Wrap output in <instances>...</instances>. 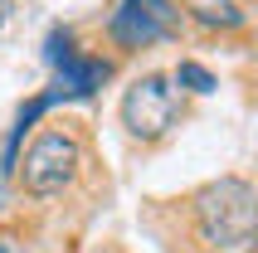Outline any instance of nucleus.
Masks as SVG:
<instances>
[{"instance_id": "9d476101", "label": "nucleus", "mask_w": 258, "mask_h": 253, "mask_svg": "<svg viewBox=\"0 0 258 253\" xmlns=\"http://www.w3.org/2000/svg\"><path fill=\"white\" fill-rule=\"evenodd\" d=\"M0 253H5V243H0Z\"/></svg>"}, {"instance_id": "20e7f679", "label": "nucleus", "mask_w": 258, "mask_h": 253, "mask_svg": "<svg viewBox=\"0 0 258 253\" xmlns=\"http://www.w3.org/2000/svg\"><path fill=\"white\" fill-rule=\"evenodd\" d=\"M78 175V141L63 132H44L25 151V190L34 195H54Z\"/></svg>"}, {"instance_id": "6e6552de", "label": "nucleus", "mask_w": 258, "mask_h": 253, "mask_svg": "<svg viewBox=\"0 0 258 253\" xmlns=\"http://www.w3.org/2000/svg\"><path fill=\"white\" fill-rule=\"evenodd\" d=\"M5 210H10V185L0 180V214H5Z\"/></svg>"}, {"instance_id": "0eeeda50", "label": "nucleus", "mask_w": 258, "mask_h": 253, "mask_svg": "<svg viewBox=\"0 0 258 253\" xmlns=\"http://www.w3.org/2000/svg\"><path fill=\"white\" fill-rule=\"evenodd\" d=\"M175 83H185L190 93H210V88H215V73L200 69V64H180V69H175Z\"/></svg>"}, {"instance_id": "1a4fd4ad", "label": "nucleus", "mask_w": 258, "mask_h": 253, "mask_svg": "<svg viewBox=\"0 0 258 253\" xmlns=\"http://www.w3.org/2000/svg\"><path fill=\"white\" fill-rule=\"evenodd\" d=\"M5 15H10V0H0V25H5Z\"/></svg>"}, {"instance_id": "f257e3e1", "label": "nucleus", "mask_w": 258, "mask_h": 253, "mask_svg": "<svg viewBox=\"0 0 258 253\" xmlns=\"http://www.w3.org/2000/svg\"><path fill=\"white\" fill-rule=\"evenodd\" d=\"M195 229L219 253H239L253 243V185L239 175H219L195 195Z\"/></svg>"}, {"instance_id": "7ed1b4c3", "label": "nucleus", "mask_w": 258, "mask_h": 253, "mask_svg": "<svg viewBox=\"0 0 258 253\" xmlns=\"http://www.w3.org/2000/svg\"><path fill=\"white\" fill-rule=\"evenodd\" d=\"M175 29H180V5L175 0H122L112 15V39L127 44V49L171 39Z\"/></svg>"}, {"instance_id": "423d86ee", "label": "nucleus", "mask_w": 258, "mask_h": 253, "mask_svg": "<svg viewBox=\"0 0 258 253\" xmlns=\"http://www.w3.org/2000/svg\"><path fill=\"white\" fill-rule=\"evenodd\" d=\"M190 10H195L200 25H224V29H239V25H244V10H239L234 0H195Z\"/></svg>"}, {"instance_id": "f03ea898", "label": "nucleus", "mask_w": 258, "mask_h": 253, "mask_svg": "<svg viewBox=\"0 0 258 253\" xmlns=\"http://www.w3.org/2000/svg\"><path fill=\"white\" fill-rule=\"evenodd\" d=\"M175 112H180V93L171 88V78H161V73H146L137 83L127 88V98H122V122L137 141H161L171 132Z\"/></svg>"}, {"instance_id": "39448f33", "label": "nucleus", "mask_w": 258, "mask_h": 253, "mask_svg": "<svg viewBox=\"0 0 258 253\" xmlns=\"http://www.w3.org/2000/svg\"><path fill=\"white\" fill-rule=\"evenodd\" d=\"M58 78H63L58 98H93V93L107 83V64H102V58H78V54H69L63 64H58Z\"/></svg>"}]
</instances>
